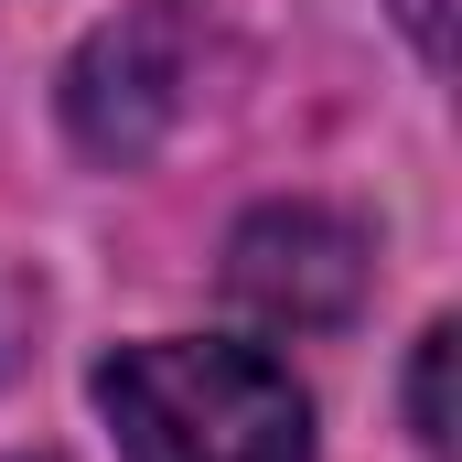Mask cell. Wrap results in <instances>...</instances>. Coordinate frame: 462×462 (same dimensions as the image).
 I'll return each mask as SVG.
<instances>
[{"instance_id":"cell-5","label":"cell","mask_w":462,"mask_h":462,"mask_svg":"<svg viewBox=\"0 0 462 462\" xmlns=\"http://www.w3.org/2000/svg\"><path fill=\"white\" fill-rule=\"evenodd\" d=\"M387 11H398V22H409V43H420V54H430V65H441V54H452V0H387Z\"/></svg>"},{"instance_id":"cell-2","label":"cell","mask_w":462,"mask_h":462,"mask_svg":"<svg viewBox=\"0 0 462 462\" xmlns=\"http://www.w3.org/2000/svg\"><path fill=\"white\" fill-rule=\"evenodd\" d=\"M183 87H194V11L183 0H140L87 32V54L65 65V129L87 162H151L162 129L183 118Z\"/></svg>"},{"instance_id":"cell-1","label":"cell","mask_w":462,"mask_h":462,"mask_svg":"<svg viewBox=\"0 0 462 462\" xmlns=\"http://www.w3.org/2000/svg\"><path fill=\"white\" fill-rule=\"evenodd\" d=\"M97 420L129 462H312V398L291 365L216 334H151L97 365Z\"/></svg>"},{"instance_id":"cell-4","label":"cell","mask_w":462,"mask_h":462,"mask_svg":"<svg viewBox=\"0 0 462 462\" xmlns=\"http://www.w3.org/2000/svg\"><path fill=\"white\" fill-rule=\"evenodd\" d=\"M452 355H462V334L430 323V334H420V365H409V420H420L430 452H452Z\"/></svg>"},{"instance_id":"cell-3","label":"cell","mask_w":462,"mask_h":462,"mask_svg":"<svg viewBox=\"0 0 462 462\" xmlns=\"http://www.w3.org/2000/svg\"><path fill=\"white\" fill-rule=\"evenodd\" d=\"M226 291L280 334H334L365 301V226L334 205H258L226 247Z\"/></svg>"}]
</instances>
